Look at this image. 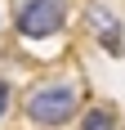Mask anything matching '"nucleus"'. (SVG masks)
I'll return each instance as SVG.
<instances>
[{
	"label": "nucleus",
	"mask_w": 125,
	"mask_h": 130,
	"mask_svg": "<svg viewBox=\"0 0 125 130\" xmlns=\"http://www.w3.org/2000/svg\"><path fill=\"white\" fill-rule=\"evenodd\" d=\"M76 108H80V85L72 76L40 81L27 94V121H36V126H67L76 117Z\"/></svg>",
	"instance_id": "f257e3e1"
},
{
	"label": "nucleus",
	"mask_w": 125,
	"mask_h": 130,
	"mask_svg": "<svg viewBox=\"0 0 125 130\" xmlns=\"http://www.w3.org/2000/svg\"><path fill=\"white\" fill-rule=\"evenodd\" d=\"M67 27V0H23L13 13V31L23 40H45Z\"/></svg>",
	"instance_id": "f03ea898"
},
{
	"label": "nucleus",
	"mask_w": 125,
	"mask_h": 130,
	"mask_svg": "<svg viewBox=\"0 0 125 130\" xmlns=\"http://www.w3.org/2000/svg\"><path fill=\"white\" fill-rule=\"evenodd\" d=\"M85 23L89 31L103 40V50H112V54H125V31H121V18H116L107 5H94V9L85 13Z\"/></svg>",
	"instance_id": "7ed1b4c3"
},
{
	"label": "nucleus",
	"mask_w": 125,
	"mask_h": 130,
	"mask_svg": "<svg viewBox=\"0 0 125 130\" xmlns=\"http://www.w3.org/2000/svg\"><path fill=\"white\" fill-rule=\"evenodd\" d=\"M80 130H116V112H112V108H89V112H85V117H80Z\"/></svg>",
	"instance_id": "20e7f679"
},
{
	"label": "nucleus",
	"mask_w": 125,
	"mask_h": 130,
	"mask_svg": "<svg viewBox=\"0 0 125 130\" xmlns=\"http://www.w3.org/2000/svg\"><path fill=\"white\" fill-rule=\"evenodd\" d=\"M9 103H13V85H9L5 76H0V117L9 112Z\"/></svg>",
	"instance_id": "39448f33"
},
{
	"label": "nucleus",
	"mask_w": 125,
	"mask_h": 130,
	"mask_svg": "<svg viewBox=\"0 0 125 130\" xmlns=\"http://www.w3.org/2000/svg\"><path fill=\"white\" fill-rule=\"evenodd\" d=\"M94 5H98V0H94Z\"/></svg>",
	"instance_id": "423d86ee"
}]
</instances>
